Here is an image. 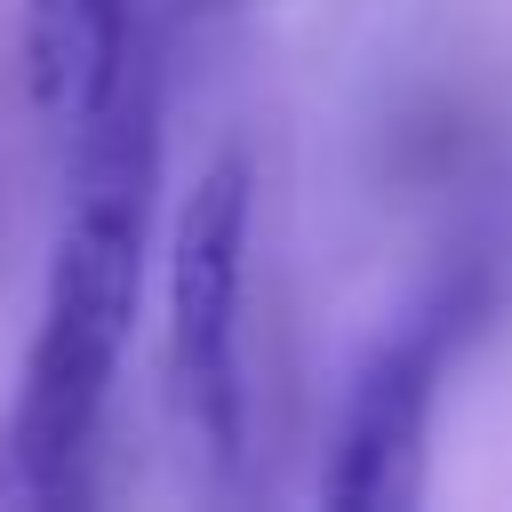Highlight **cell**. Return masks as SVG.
Wrapping results in <instances>:
<instances>
[{"label": "cell", "mask_w": 512, "mask_h": 512, "mask_svg": "<svg viewBox=\"0 0 512 512\" xmlns=\"http://www.w3.org/2000/svg\"><path fill=\"white\" fill-rule=\"evenodd\" d=\"M152 184H160V88H152V40H136L112 104L72 136V192H64V224L40 288V328L0 432L8 504L56 512V504H80L88 488L96 416L112 400L136 296H144Z\"/></svg>", "instance_id": "cell-1"}, {"label": "cell", "mask_w": 512, "mask_h": 512, "mask_svg": "<svg viewBox=\"0 0 512 512\" xmlns=\"http://www.w3.org/2000/svg\"><path fill=\"white\" fill-rule=\"evenodd\" d=\"M480 320V280L456 272L440 288H424L360 360L344 416H336V448L320 472V504L336 512H408L424 496V432H432V400L448 384L456 344Z\"/></svg>", "instance_id": "cell-2"}, {"label": "cell", "mask_w": 512, "mask_h": 512, "mask_svg": "<svg viewBox=\"0 0 512 512\" xmlns=\"http://www.w3.org/2000/svg\"><path fill=\"white\" fill-rule=\"evenodd\" d=\"M240 280H248V160L216 152L168 224V376L192 440L216 464H232L248 432Z\"/></svg>", "instance_id": "cell-3"}, {"label": "cell", "mask_w": 512, "mask_h": 512, "mask_svg": "<svg viewBox=\"0 0 512 512\" xmlns=\"http://www.w3.org/2000/svg\"><path fill=\"white\" fill-rule=\"evenodd\" d=\"M136 40H144L136 0H24V80L64 144L112 104Z\"/></svg>", "instance_id": "cell-4"}]
</instances>
